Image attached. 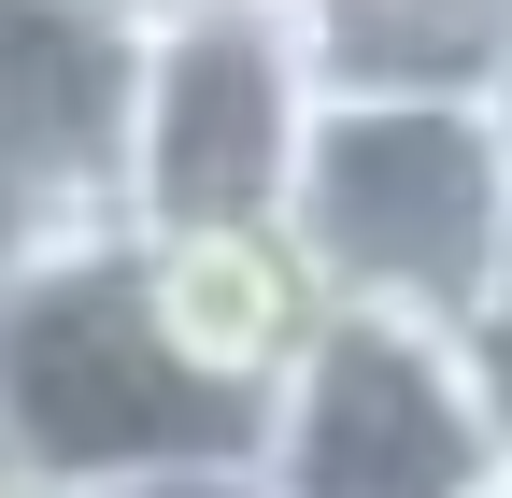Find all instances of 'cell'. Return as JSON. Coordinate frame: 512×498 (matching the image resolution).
<instances>
[{
    "label": "cell",
    "instance_id": "6da1fadb",
    "mask_svg": "<svg viewBox=\"0 0 512 498\" xmlns=\"http://www.w3.org/2000/svg\"><path fill=\"white\" fill-rule=\"evenodd\" d=\"M0 427H15V484H43V498H114L143 470L271 456V399L171 342L128 228L43 242L0 285Z\"/></svg>",
    "mask_w": 512,
    "mask_h": 498
},
{
    "label": "cell",
    "instance_id": "8992f818",
    "mask_svg": "<svg viewBox=\"0 0 512 498\" xmlns=\"http://www.w3.org/2000/svg\"><path fill=\"white\" fill-rule=\"evenodd\" d=\"M128 242H143V228H128ZM143 285H157L171 342L200 370H228V385H256V399H285V370L313 356V328L342 314V285L313 271V242L285 214L271 228H157L143 242Z\"/></svg>",
    "mask_w": 512,
    "mask_h": 498
},
{
    "label": "cell",
    "instance_id": "4fadbf2b",
    "mask_svg": "<svg viewBox=\"0 0 512 498\" xmlns=\"http://www.w3.org/2000/svg\"><path fill=\"white\" fill-rule=\"evenodd\" d=\"M0 484H15V427H0Z\"/></svg>",
    "mask_w": 512,
    "mask_h": 498
},
{
    "label": "cell",
    "instance_id": "52a82bcc",
    "mask_svg": "<svg viewBox=\"0 0 512 498\" xmlns=\"http://www.w3.org/2000/svg\"><path fill=\"white\" fill-rule=\"evenodd\" d=\"M328 100H498L512 0H299Z\"/></svg>",
    "mask_w": 512,
    "mask_h": 498
},
{
    "label": "cell",
    "instance_id": "7a4b0ae2",
    "mask_svg": "<svg viewBox=\"0 0 512 498\" xmlns=\"http://www.w3.org/2000/svg\"><path fill=\"white\" fill-rule=\"evenodd\" d=\"M285 228L313 271L384 314H484L512 285V157L484 100H328Z\"/></svg>",
    "mask_w": 512,
    "mask_h": 498
},
{
    "label": "cell",
    "instance_id": "7c38bea8",
    "mask_svg": "<svg viewBox=\"0 0 512 498\" xmlns=\"http://www.w3.org/2000/svg\"><path fill=\"white\" fill-rule=\"evenodd\" d=\"M484 114H498V157H512V72H498V100H484Z\"/></svg>",
    "mask_w": 512,
    "mask_h": 498
},
{
    "label": "cell",
    "instance_id": "9c48e42d",
    "mask_svg": "<svg viewBox=\"0 0 512 498\" xmlns=\"http://www.w3.org/2000/svg\"><path fill=\"white\" fill-rule=\"evenodd\" d=\"M470 370H484V413H498V442H512V285L470 314Z\"/></svg>",
    "mask_w": 512,
    "mask_h": 498
},
{
    "label": "cell",
    "instance_id": "8fae6325",
    "mask_svg": "<svg viewBox=\"0 0 512 498\" xmlns=\"http://www.w3.org/2000/svg\"><path fill=\"white\" fill-rule=\"evenodd\" d=\"M100 15H128V29H157V15H185V0H100Z\"/></svg>",
    "mask_w": 512,
    "mask_h": 498
},
{
    "label": "cell",
    "instance_id": "3957f363",
    "mask_svg": "<svg viewBox=\"0 0 512 498\" xmlns=\"http://www.w3.org/2000/svg\"><path fill=\"white\" fill-rule=\"evenodd\" d=\"M313 114H328V72H313L299 0H185V15L143 29V114H128V228H271L299 200Z\"/></svg>",
    "mask_w": 512,
    "mask_h": 498
},
{
    "label": "cell",
    "instance_id": "5b68a950",
    "mask_svg": "<svg viewBox=\"0 0 512 498\" xmlns=\"http://www.w3.org/2000/svg\"><path fill=\"white\" fill-rule=\"evenodd\" d=\"M128 114H143V29L100 0H0V171L29 185L43 242L128 228Z\"/></svg>",
    "mask_w": 512,
    "mask_h": 498
},
{
    "label": "cell",
    "instance_id": "5bb4252c",
    "mask_svg": "<svg viewBox=\"0 0 512 498\" xmlns=\"http://www.w3.org/2000/svg\"><path fill=\"white\" fill-rule=\"evenodd\" d=\"M0 498H43V484H0Z\"/></svg>",
    "mask_w": 512,
    "mask_h": 498
},
{
    "label": "cell",
    "instance_id": "9a60e30c",
    "mask_svg": "<svg viewBox=\"0 0 512 498\" xmlns=\"http://www.w3.org/2000/svg\"><path fill=\"white\" fill-rule=\"evenodd\" d=\"M498 498H512V484H498Z\"/></svg>",
    "mask_w": 512,
    "mask_h": 498
},
{
    "label": "cell",
    "instance_id": "277c9868",
    "mask_svg": "<svg viewBox=\"0 0 512 498\" xmlns=\"http://www.w3.org/2000/svg\"><path fill=\"white\" fill-rule=\"evenodd\" d=\"M271 484L285 498H498L512 442L484 413L470 328L342 299L271 399Z\"/></svg>",
    "mask_w": 512,
    "mask_h": 498
},
{
    "label": "cell",
    "instance_id": "ba28073f",
    "mask_svg": "<svg viewBox=\"0 0 512 498\" xmlns=\"http://www.w3.org/2000/svg\"><path fill=\"white\" fill-rule=\"evenodd\" d=\"M114 498H285V484H271V456H200V470H143Z\"/></svg>",
    "mask_w": 512,
    "mask_h": 498
},
{
    "label": "cell",
    "instance_id": "30bf717a",
    "mask_svg": "<svg viewBox=\"0 0 512 498\" xmlns=\"http://www.w3.org/2000/svg\"><path fill=\"white\" fill-rule=\"evenodd\" d=\"M29 257H43V214H29V185H15V171H0V285H15Z\"/></svg>",
    "mask_w": 512,
    "mask_h": 498
}]
</instances>
